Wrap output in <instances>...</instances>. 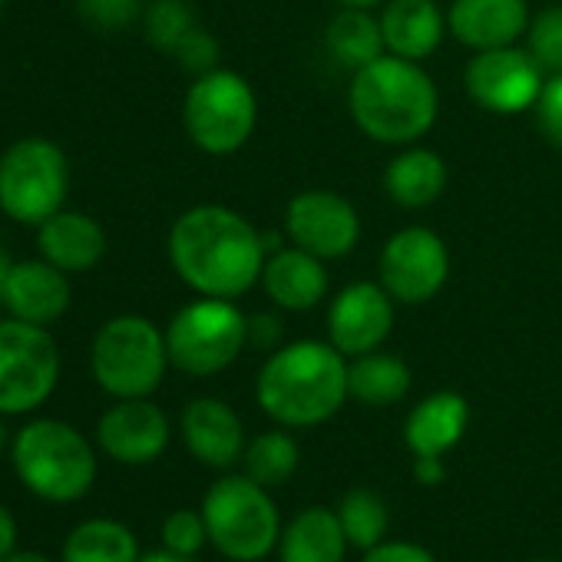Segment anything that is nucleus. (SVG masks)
Here are the masks:
<instances>
[{
	"instance_id": "1",
	"label": "nucleus",
	"mask_w": 562,
	"mask_h": 562,
	"mask_svg": "<svg viewBox=\"0 0 562 562\" xmlns=\"http://www.w3.org/2000/svg\"><path fill=\"white\" fill-rule=\"evenodd\" d=\"M268 258L265 235L228 205H195L169 232V261L205 299H238L258 285Z\"/></svg>"
},
{
	"instance_id": "2",
	"label": "nucleus",
	"mask_w": 562,
	"mask_h": 562,
	"mask_svg": "<svg viewBox=\"0 0 562 562\" xmlns=\"http://www.w3.org/2000/svg\"><path fill=\"white\" fill-rule=\"evenodd\" d=\"M348 397V358L331 341L281 345L255 381L261 414L289 430L328 424Z\"/></svg>"
},
{
	"instance_id": "3",
	"label": "nucleus",
	"mask_w": 562,
	"mask_h": 562,
	"mask_svg": "<svg viewBox=\"0 0 562 562\" xmlns=\"http://www.w3.org/2000/svg\"><path fill=\"white\" fill-rule=\"evenodd\" d=\"M348 110L368 139L414 146L437 123L440 93L417 60L384 54L351 77Z\"/></svg>"
},
{
	"instance_id": "4",
	"label": "nucleus",
	"mask_w": 562,
	"mask_h": 562,
	"mask_svg": "<svg viewBox=\"0 0 562 562\" xmlns=\"http://www.w3.org/2000/svg\"><path fill=\"white\" fill-rule=\"evenodd\" d=\"M14 473L47 503H77L97 483L93 443L64 420H31L18 430L11 447Z\"/></svg>"
},
{
	"instance_id": "5",
	"label": "nucleus",
	"mask_w": 562,
	"mask_h": 562,
	"mask_svg": "<svg viewBox=\"0 0 562 562\" xmlns=\"http://www.w3.org/2000/svg\"><path fill=\"white\" fill-rule=\"evenodd\" d=\"M202 516L209 529V546L232 562H261L278 549L281 513L268 486L255 483L248 473H222L202 499Z\"/></svg>"
},
{
	"instance_id": "6",
	"label": "nucleus",
	"mask_w": 562,
	"mask_h": 562,
	"mask_svg": "<svg viewBox=\"0 0 562 562\" xmlns=\"http://www.w3.org/2000/svg\"><path fill=\"white\" fill-rule=\"evenodd\" d=\"M90 368L97 384L116 401L153 397L169 368L166 331L143 315L110 318L93 338Z\"/></svg>"
},
{
	"instance_id": "7",
	"label": "nucleus",
	"mask_w": 562,
	"mask_h": 562,
	"mask_svg": "<svg viewBox=\"0 0 562 562\" xmlns=\"http://www.w3.org/2000/svg\"><path fill=\"white\" fill-rule=\"evenodd\" d=\"M248 348V318L232 299H199L179 308L166 328L169 364L189 378L222 374Z\"/></svg>"
},
{
	"instance_id": "8",
	"label": "nucleus",
	"mask_w": 562,
	"mask_h": 562,
	"mask_svg": "<svg viewBox=\"0 0 562 562\" xmlns=\"http://www.w3.org/2000/svg\"><path fill=\"white\" fill-rule=\"evenodd\" d=\"M258 123V100L251 83L235 70H209L195 77L182 103L186 136L209 156L238 153Z\"/></svg>"
},
{
	"instance_id": "9",
	"label": "nucleus",
	"mask_w": 562,
	"mask_h": 562,
	"mask_svg": "<svg viewBox=\"0 0 562 562\" xmlns=\"http://www.w3.org/2000/svg\"><path fill=\"white\" fill-rule=\"evenodd\" d=\"M67 186V156L50 139H21L0 159V209L14 222L44 225L64 209Z\"/></svg>"
},
{
	"instance_id": "10",
	"label": "nucleus",
	"mask_w": 562,
	"mask_h": 562,
	"mask_svg": "<svg viewBox=\"0 0 562 562\" xmlns=\"http://www.w3.org/2000/svg\"><path fill=\"white\" fill-rule=\"evenodd\" d=\"M60 381V351L47 328L0 322V414L37 411Z\"/></svg>"
},
{
	"instance_id": "11",
	"label": "nucleus",
	"mask_w": 562,
	"mask_h": 562,
	"mask_svg": "<svg viewBox=\"0 0 562 562\" xmlns=\"http://www.w3.org/2000/svg\"><path fill=\"white\" fill-rule=\"evenodd\" d=\"M378 274L397 305H427L450 278L447 241L427 225H407L384 241Z\"/></svg>"
},
{
	"instance_id": "12",
	"label": "nucleus",
	"mask_w": 562,
	"mask_h": 562,
	"mask_svg": "<svg viewBox=\"0 0 562 562\" xmlns=\"http://www.w3.org/2000/svg\"><path fill=\"white\" fill-rule=\"evenodd\" d=\"M463 87L480 110L516 116L536 106L546 87V74L529 50H519L513 44L499 50H480L463 70Z\"/></svg>"
},
{
	"instance_id": "13",
	"label": "nucleus",
	"mask_w": 562,
	"mask_h": 562,
	"mask_svg": "<svg viewBox=\"0 0 562 562\" xmlns=\"http://www.w3.org/2000/svg\"><path fill=\"white\" fill-rule=\"evenodd\" d=\"M285 235L322 261H335L358 248L361 215L341 192L305 189L285 209Z\"/></svg>"
},
{
	"instance_id": "14",
	"label": "nucleus",
	"mask_w": 562,
	"mask_h": 562,
	"mask_svg": "<svg viewBox=\"0 0 562 562\" xmlns=\"http://www.w3.org/2000/svg\"><path fill=\"white\" fill-rule=\"evenodd\" d=\"M397 302L381 281H351L328 308V341L351 361L378 351L394 331Z\"/></svg>"
},
{
	"instance_id": "15",
	"label": "nucleus",
	"mask_w": 562,
	"mask_h": 562,
	"mask_svg": "<svg viewBox=\"0 0 562 562\" xmlns=\"http://www.w3.org/2000/svg\"><path fill=\"white\" fill-rule=\"evenodd\" d=\"M169 440H172V424L166 411L149 397L116 401L97 424L100 450L126 467H143L159 460Z\"/></svg>"
},
{
	"instance_id": "16",
	"label": "nucleus",
	"mask_w": 562,
	"mask_h": 562,
	"mask_svg": "<svg viewBox=\"0 0 562 562\" xmlns=\"http://www.w3.org/2000/svg\"><path fill=\"white\" fill-rule=\"evenodd\" d=\"M179 434L186 450L209 470H232L245 453V424L238 411L218 397H195L179 417Z\"/></svg>"
},
{
	"instance_id": "17",
	"label": "nucleus",
	"mask_w": 562,
	"mask_h": 562,
	"mask_svg": "<svg viewBox=\"0 0 562 562\" xmlns=\"http://www.w3.org/2000/svg\"><path fill=\"white\" fill-rule=\"evenodd\" d=\"M258 285L281 312H312L328 295V271L318 255L299 245H281L268 251Z\"/></svg>"
},
{
	"instance_id": "18",
	"label": "nucleus",
	"mask_w": 562,
	"mask_h": 562,
	"mask_svg": "<svg viewBox=\"0 0 562 562\" xmlns=\"http://www.w3.org/2000/svg\"><path fill=\"white\" fill-rule=\"evenodd\" d=\"M529 21L526 0H453L447 11V31L473 54L513 47L526 37Z\"/></svg>"
},
{
	"instance_id": "19",
	"label": "nucleus",
	"mask_w": 562,
	"mask_h": 562,
	"mask_svg": "<svg viewBox=\"0 0 562 562\" xmlns=\"http://www.w3.org/2000/svg\"><path fill=\"white\" fill-rule=\"evenodd\" d=\"M4 308L11 318L31 322V325H54L70 308V278L47 258L34 261H14L8 285H4Z\"/></svg>"
},
{
	"instance_id": "20",
	"label": "nucleus",
	"mask_w": 562,
	"mask_h": 562,
	"mask_svg": "<svg viewBox=\"0 0 562 562\" xmlns=\"http://www.w3.org/2000/svg\"><path fill=\"white\" fill-rule=\"evenodd\" d=\"M470 427V404L457 391L427 394L404 420V443L414 457H447Z\"/></svg>"
},
{
	"instance_id": "21",
	"label": "nucleus",
	"mask_w": 562,
	"mask_h": 562,
	"mask_svg": "<svg viewBox=\"0 0 562 562\" xmlns=\"http://www.w3.org/2000/svg\"><path fill=\"white\" fill-rule=\"evenodd\" d=\"M37 228H41L37 232L41 255L50 265H57L60 271H67V274L90 271L106 255V232H103V225L97 218L83 215V212L60 209L57 215H50Z\"/></svg>"
},
{
	"instance_id": "22",
	"label": "nucleus",
	"mask_w": 562,
	"mask_h": 562,
	"mask_svg": "<svg viewBox=\"0 0 562 562\" xmlns=\"http://www.w3.org/2000/svg\"><path fill=\"white\" fill-rule=\"evenodd\" d=\"M348 536L335 506H305L295 513L278 536V562H345Z\"/></svg>"
},
{
	"instance_id": "23",
	"label": "nucleus",
	"mask_w": 562,
	"mask_h": 562,
	"mask_svg": "<svg viewBox=\"0 0 562 562\" xmlns=\"http://www.w3.org/2000/svg\"><path fill=\"white\" fill-rule=\"evenodd\" d=\"M378 21L387 54L417 64L440 47L447 31V18L440 14L437 0H384Z\"/></svg>"
},
{
	"instance_id": "24",
	"label": "nucleus",
	"mask_w": 562,
	"mask_h": 562,
	"mask_svg": "<svg viewBox=\"0 0 562 562\" xmlns=\"http://www.w3.org/2000/svg\"><path fill=\"white\" fill-rule=\"evenodd\" d=\"M447 179L450 172L440 153L427 146H407L387 162L384 189L387 199L401 209H427L443 195Z\"/></svg>"
},
{
	"instance_id": "25",
	"label": "nucleus",
	"mask_w": 562,
	"mask_h": 562,
	"mask_svg": "<svg viewBox=\"0 0 562 562\" xmlns=\"http://www.w3.org/2000/svg\"><path fill=\"white\" fill-rule=\"evenodd\" d=\"M325 47H328L331 60L351 74H358L361 67H368L387 54L381 21L368 8H338V14L328 21Z\"/></svg>"
},
{
	"instance_id": "26",
	"label": "nucleus",
	"mask_w": 562,
	"mask_h": 562,
	"mask_svg": "<svg viewBox=\"0 0 562 562\" xmlns=\"http://www.w3.org/2000/svg\"><path fill=\"white\" fill-rule=\"evenodd\" d=\"M411 368L381 348L348 361V394L364 407H394L411 394Z\"/></svg>"
},
{
	"instance_id": "27",
	"label": "nucleus",
	"mask_w": 562,
	"mask_h": 562,
	"mask_svg": "<svg viewBox=\"0 0 562 562\" xmlns=\"http://www.w3.org/2000/svg\"><path fill=\"white\" fill-rule=\"evenodd\" d=\"M139 539L120 519H83L64 539L60 562H139Z\"/></svg>"
},
{
	"instance_id": "28",
	"label": "nucleus",
	"mask_w": 562,
	"mask_h": 562,
	"mask_svg": "<svg viewBox=\"0 0 562 562\" xmlns=\"http://www.w3.org/2000/svg\"><path fill=\"white\" fill-rule=\"evenodd\" d=\"M299 463H302V447H299L295 434H289V427L255 434L241 453L245 473L268 490L285 486L299 473Z\"/></svg>"
},
{
	"instance_id": "29",
	"label": "nucleus",
	"mask_w": 562,
	"mask_h": 562,
	"mask_svg": "<svg viewBox=\"0 0 562 562\" xmlns=\"http://www.w3.org/2000/svg\"><path fill=\"white\" fill-rule=\"evenodd\" d=\"M338 519H341V529L351 542V549H371L378 542L387 539V529H391V506L387 499L371 490V486H355L348 490L338 506H335Z\"/></svg>"
},
{
	"instance_id": "30",
	"label": "nucleus",
	"mask_w": 562,
	"mask_h": 562,
	"mask_svg": "<svg viewBox=\"0 0 562 562\" xmlns=\"http://www.w3.org/2000/svg\"><path fill=\"white\" fill-rule=\"evenodd\" d=\"M195 27V14L182 0H156L146 11V41L162 54H176Z\"/></svg>"
},
{
	"instance_id": "31",
	"label": "nucleus",
	"mask_w": 562,
	"mask_h": 562,
	"mask_svg": "<svg viewBox=\"0 0 562 562\" xmlns=\"http://www.w3.org/2000/svg\"><path fill=\"white\" fill-rule=\"evenodd\" d=\"M526 50L542 67L546 77L562 74V4L542 8L526 31Z\"/></svg>"
},
{
	"instance_id": "32",
	"label": "nucleus",
	"mask_w": 562,
	"mask_h": 562,
	"mask_svg": "<svg viewBox=\"0 0 562 562\" xmlns=\"http://www.w3.org/2000/svg\"><path fill=\"white\" fill-rule=\"evenodd\" d=\"M162 549L176 555H199L209 546V529L202 509H172L159 529Z\"/></svg>"
},
{
	"instance_id": "33",
	"label": "nucleus",
	"mask_w": 562,
	"mask_h": 562,
	"mask_svg": "<svg viewBox=\"0 0 562 562\" xmlns=\"http://www.w3.org/2000/svg\"><path fill=\"white\" fill-rule=\"evenodd\" d=\"M77 11L93 31L113 34L139 18V0H77Z\"/></svg>"
},
{
	"instance_id": "34",
	"label": "nucleus",
	"mask_w": 562,
	"mask_h": 562,
	"mask_svg": "<svg viewBox=\"0 0 562 562\" xmlns=\"http://www.w3.org/2000/svg\"><path fill=\"white\" fill-rule=\"evenodd\" d=\"M172 57L179 60V67H182V70H189V74L202 77V74L215 70V64H218V41H215L209 31L195 27V31L179 44V50H176Z\"/></svg>"
},
{
	"instance_id": "35",
	"label": "nucleus",
	"mask_w": 562,
	"mask_h": 562,
	"mask_svg": "<svg viewBox=\"0 0 562 562\" xmlns=\"http://www.w3.org/2000/svg\"><path fill=\"white\" fill-rule=\"evenodd\" d=\"M536 120H539L542 136L555 149H562V74L546 77V87L536 100Z\"/></svg>"
},
{
	"instance_id": "36",
	"label": "nucleus",
	"mask_w": 562,
	"mask_h": 562,
	"mask_svg": "<svg viewBox=\"0 0 562 562\" xmlns=\"http://www.w3.org/2000/svg\"><path fill=\"white\" fill-rule=\"evenodd\" d=\"M361 562H437V555L414 539H384L364 549Z\"/></svg>"
},
{
	"instance_id": "37",
	"label": "nucleus",
	"mask_w": 562,
	"mask_h": 562,
	"mask_svg": "<svg viewBox=\"0 0 562 562\" xmlns=\"http://www.w3.org/2000/svg\"><path fill=\"white\" fill-rule=\"evenodd\" d=\"M281 341H285V325H281L278 315L261 312V315L248 318V348H258V351L271 355V351L281 348Z\"/></svg>"
},
{
	"instance_id": "38",
	"label": "nucleus",
	"mask_w": 562,
	"mask_h": 562,
	"mask_svg": "<svg viewBox=\"0 0 562 562\" xmlns=\"http://www.w3.org/2000/svg\"><path fill=\"white\" fill-rule=\"evenodd\" d=\"M414 480L420 486H440L447 480L443 457H414Z\"/></svg>"
},
{
	"instance_id": "39",
	"label": "nucleus",
	"mask_w": 562,
	"mask_h": 562,
	"mask_svg": "<svg viewBox=\"0 0 562 562\" xmlns=\"http://www.w3.org/2000/svg\"><path fill=\"white\" fill-rule=\"evenodd\" d=\"M14 549H18V519L4 503H0V559H8Z\"/></svg>"
},
{
	"instance_id": "40",
	"label": "nucleus",
	"mask_w": 562,
	"mask_h": 562,
	"mask_svg": "<svg viewBox=\"0 0 562 562\" xmlns=\"http://www.w3.org/2000/svg\"><path fill=\"white\" fill-rule=\"evenodd\" d=\"M139 562H199V555H176V552H169V549H159V552L143 555Z\"/></svg>"
},
{
	"instance_id": "41",
	"label": "nucleus",
	"mask_w": 562,
	"mask_h": 562,
	"mask_svg": "<svg viewBox=\"0 0 562 562\" xmlns=\"http://www.w3.org/2000/svg\"><path fill=\"white\" fill-rule=\"evenodd\" d=\"M11 255H8V248L0 245V305H4V285H8V274H11Z\"/></svg>"
},
{
	"instance_id": "42",
	"label": "nucleus",
	"mask_w": 562,
	"mask_h": 562,
	"mask_svg": "<svg viewBox=\"0 0 562 562\" xmlns=\"http://www.w3.org/2000/svg\"><path fill=\"white\" fill-rule=\"evenodd\" d=\"M0 562H54V559H47L41 552H21V549H14L8 559H0Z\"/></svg>"
},
{
	"instance_id": "43",
	"label": "nucleus",
	"mask_w": 562,
	"mask_h": 562,
	"mask_svg": "<svg viewBox=\"0 0 562 562\" xmlns=\"http://www.w3.org/2000/svg\"><path fill=\"white\" fill-rule=\"evenodd\" d=\"M328 4H335V8H368V11H374L378 4H384V0H328Z\"/></svg>"
},
{
	"instance_id": "44",
	"label": "nucleus",
	"mask_w": 562,
	"mask_h": 562,
	"mask_svg": "<svg viewBox=\"0 0 562 562\" xmlns=\"http://www.w3.org/2000/svg\"><path fill=\"white\" fill-rule=\"evenodd\" d=\"M8 447V424H4V414H0V453Z\"/></svg>"
},
{
	"instance_id": "45",
	"label": "nucleus",
	"mask_w": 562,
	"mask_h": 562,
	"mask_svg": "<svg viewBox=\"0 0 562 562\" xmlns=\"http://www.w3.org/2000/svg\"><path fill=\"white\" fill-rule=\"evenodd\" d=\"M532 562H555V559H532Z\"/></svg>"
},
{
	"instance_id": "46",
	"label": "nucleus",
	"mask_w": 562,
	"mask_h": 562,
	"mask_svg": "<svg viewBox=\"0 0 562 562\" xmlns=\"http://www.w3.org/2000/svg\"><path fill=\"white\" fill-rule=\"evenodd\" d=\"M4 4H8V0H0V11H4Z\"/></svg>"
}]
</instances>
